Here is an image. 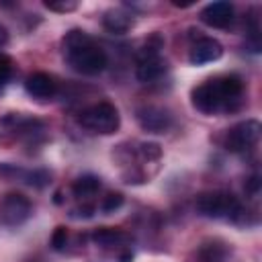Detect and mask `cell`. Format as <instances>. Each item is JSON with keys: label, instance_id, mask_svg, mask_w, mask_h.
I'll return each instance as SVG.
<instances>
[{"label": "cell", "instance_id": "9", "mask_svg": "<svg viewBox=\"0 0 262 262\" xmlns=\"http://www.w3.org/2000/svg\"><path fill=\"white\" fill-rule=\"evenodd\" d=\"M201 20H203L207 27L225 29V27H229L231 20H233V4H231V2H225V0L211 2V4H207V6L201 10Z\"/></svg>", "mask_w": 262, "mask_h": 262}, {"label": "cell", "instance_id": "20", "mask_svg": "<svg viewBox=\"0 0 262 262\" xmlns=\"http://www.w3.org/2000/svg\"><path fill=\"white\" fill-rule=\"evenodd\" d=\"M141 154H143L147 160H149V158L158 160V158L162 156V149H160L158 143H141Z\"/></svg>", "mask_w": 262, "mask_h": 262}, {"label": "cell", "instance_id": "4", "mask_svg": "<svg viewBox=\"0 0 262 262\" xmlns=\"http://www.w3.org/2000/svg\"><path fill=\"white\" fill-rule=\"evenodd\" d=\"M260 131H262V127H260V123H258L256 119H246V121L233 125V127L227 131V135H225V139H223V145H225L227 151L244 154V151L252 149V147L258 143Z\"/></svg>", "mask_w": 262, "mask_h": 262}, {"label": "cell", "instance_id": "19", "mask_svg": "<svg viewBox=\"0 0 262 262\" xmlns=\"http://www.w3.org/2000/svg\"><path fill=\"white\" fill-rule=\"evenodd\" d=\"M66 242H68V229L59 225V227L53 231V235H51V246H53V250H63Z\"/></svg>", "mask_w": 262, "mask_h": 262}, {"label": "cell", "instance_id": "2", "mask_svg": "<svg viewBox=\"0 0 262 262\" xmlns=\"http://www.w3.org/2000/svg\"><path fill=\"white\" fill-rule=\"evenodd\" d=\"M196 211L203 217H211V219H231L237 221L244 215V209L239 205V201L223 190H209L196 196Z\"/></svg>", "mask_w": 262, "mask_h": 262}, {"label": "cell", "instance_id": "18", "mask_svg": "<svg viewBox=\"0 0 262 262\" xmlns=\"http://www.w3.org/2000/svg\"><path fill=\"white\" fill-rule=\"evenodd\" d=\"M10 76H12V59L0 53V88L10 80Z\"/></svg>", "mask_w": 262, "mask_h": 262}, {"label": "cell", "instance_id": "7", "mask_svg": "<svg viewBox=\"0 0 262 262\" xmlns=\"http://www.w3.org/2000/svg\"><path fill=\"white\" fill-rule=\"evenodd\" d=\"M135 117H137L139 127L147 133H166L174 123L172 113L168 108L156 106V104H147V106L137 108Z\"/></svg>", "mask_w": 262, "mask_h": 262}, {"label": "cell", "instance_id": "23", "mask_svg": "<svg viewBox=\"0 0 262 262\" xmlns=\"http://www.w3.org/2000/svg\"><path fill=\"white\" fill-rule=\"evenodd\" d=\"M6 43H8V31H6L4 25H0V49H2Z\"/></svg>", "mask_w": 262, "mask_h": 262}, {"label": "cell", "instance_id": "3", "mask_svg": "<svg viewBox=\"0 0 262 262\" xmlns=\"http://www.w3.org/2000/svg\"><path fill=\"white\" fill-rule=\"evenodd\" d=\"M80 125L84 129L92 131V133L111 135V133H115L119 129L121 115H119L115 104H111V102H96V104L88 106L86 111H82Z\"/></svg>", "mask_w": 262, "mask_h": 262}, {"label": "cell", "instance_id": "15", "mask_svg": "<svg viewBox=\"0 0 262 262\" xmlns=\"http://www.w3.org/2000/svg\"><path fill=\"white\" fill-rule=\"evenodd\" d=\"M98 188H100V178L94 174H82L72 184V192L78 199H90L92 194L98 192Z\"/></svg>", "mask_w": 262, "mask_h": 262}, {"label": "cell", "instance_id": "10", "mask_svg": "<svg viewBox=\"0 0 262 262\" xmlns=\"http://www.w3.org/2000/svg\"><path fill=\"white\" fill-rule=\"evenodd\" d=\"M192 106L196 111L205 113V115H213L217 111H223L221 98L217 94V88H215L213 80H209V82H205V84H201L192 90Z\"/></svg>", "mask_w": 262, "mask_h": 262}, {"label": "cell", "instance_id": "16", "mask_svg": "<svg viewBox=\"0 0 262 262\" xmlns=\"http://www.w3.org/2000/svg\"><path fill=\"white\" fill-rule=\"evenodd\" d=\"M92 239L100 248H111V246L121 244L125 239V233L121 229H115V227H100L92 233Z\"/></svg>", "mask_w": 262, "mask_h": 262}, {"label": "cell", "instance_id": "8", "mask_svg": "<svg viewBox=\"0 0 262 262\" xmlns=\"http://www.w3.org/2000/svg\"><path fill=\"white\" fill-rule=\"evenodd\" d=\"M213 84H215L217 94L221 98L223 111H233L239 104V98L244 94V82H242V78L235 76V74H229V76L215 78Z\"/></svg>", "mask_w": 262, "mask_h": 262}, {"label": "cell", "instance_id": "22", "mask_svg": "<svg viewBox=\"0 0 262 262\" xmlns=\"http://www.w3.org/2000/svg\"><path fill=\"white\" fill-rule=\"evenodd\" d=\"M45 6L49 10H57V12H68L76 8V2H45Z\"/></svg>", "mask_w": 262, "mask_h": 262}, {"label": "cell", "instance_id": "6", "mask_svg": "<svg viewBox=\"0 0 262 262\" xmlns=\"http://www.w3.org/2000/svg\"><path fill=\"white\" fill-rule=\"evenodd\" d=\"M160 47H162V41H158L156 45H151V41H147L145 47L139 51L137 68H135V76L139 82L149 84L166 72V61L160 57Z\"/></svg>", "mask_w": 262, "mask_h": 262}, {"label": "cell", "instance_id": "24", "mask_svg": "<svg viewBox=\"0 0 262 262\" xmlns=\"http://www.w3.org/2000/svg\"><path fill=\"white\" fill-rule=\"evenodd\" d=\"M131 260H133V254L131 252H127V254L121 256V262H131Z\"/></svg>", "mask_w": 262, "mask_h": 262}, {"label": "cell", "instance_id": "11", "mask_svg": "<svg viewBox=\"0 0 262 262\" xmlns=\"http://www.w3.org/2000/svg\"><path fill=\"white\" fill-rule=\"evenodd\" d=\"M221 55H223L221 43H219L217 39H213V37H203V39H199V41L190 47L188 59H190V63H194V66H203V63L217 61Z\"/></svg>", "mask_w": 262, "mask_h": 262}, {"label": "cell", "instance_id": "1", "mask_svg": "<svg viewBox=\"0 0 262 262\" xmlns=\"http://www.w3.org/2000/svg\"><path fill=\"white\" fill-rule=\"evenodd\" d=\"M63 55H66V61L84 76H96L108 63L104 49L96 45L86 31H80V29H72L70 33H66Z\"/></svg>", "mask_w": 262, "mask_h": 262}, {"label": "cell", "instance_id": "12", "mask_svg": "<svg viewBox=\"0 0 262 262\" xmlns=\"http://www.w3.org/2000/svg\"><path fill=\"white\" fill-rule=\"evenodd\" d=\"M25 90L39 100H47L53 98L57 94V82L53 80V76L45 74V72H35L25 80Z\"/></svg>", "mask_w": 262, "mask_h": 262}, {"label": "cell", "instance_id": "21", "mask_svg": "<svg viewBox=\"0 0 262 262\" xmlns=\"http://www.w3.org/2000/svg\"><path fill=\"white\" fill-rule=\"evenodd\" d=\"M246 192L248 194H252V196H256L258 192H260V176L258 174H252L248 180H246Z\"/></svg>", "mask_w": 262, "mask_h": 262}, {"label": "cell", "instance_id": "13", "mask_svg": "<svg viewBox=\"0 0 262 262\" xmlns=\"http://www.w3.org/2000/svg\"><path fill=\"white\" fill-rule=\"evenodd\" d=\"M229 258V246L221 239H209L203 242L196 250V262H227Z\"/></svg>", "mask_w": 262, "mask_h": 262}, {"label": "cell", "instance_id": "14", "mask_svg": "<svg viewBox=\"0 0 262 262\" xmlns=\"http://www.w3.org/2000/svg\"><path fill=\"white\" fill-rule=\"evenodd\" d=\"M102 25H104V29L108 33L123 35V33H127L133 27V16L129 12H125L123 8H115V10H108L102 16Z\"/></svg>", "mask_w": 262, "mask_h": 262}, {"label": "cell", "instance_id": "5", "mask_svg": "<svg viewBox=\"0 0 262 262\" xmlns=\"http://www.w3.org/2000/svg\"><path fill=\"white\" fill-rule=\"evenodd\" d=\"M33 213V205L29 196L20 192H8L0 201V225L4 227H18L23 225Z\"/></svg>", "mask_w": 262, "mask_h": 262}, {"label": "cell", "instance_id": "17", "mask_svg": "<svg viewBox=\"0 0 262 262\" xmlns=\"http://www.w3.org/2000/svg\"><path fill=\"white\" fill-rule=\"evenodd\" d=\"M123 203H125V199H123V194H121V192H111V194H106V196H104V201H102L100 209H102L104 213H115L117 209H121V207H123Z\"/></svg>", "mask_w": 262, "mask_h": 262}]
</instances>
